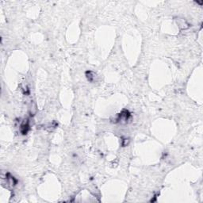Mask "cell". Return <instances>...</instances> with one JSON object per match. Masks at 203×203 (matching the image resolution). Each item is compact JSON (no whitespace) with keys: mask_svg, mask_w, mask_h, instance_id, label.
<instances>
[{"mask_svg":"<svg viewBox=\"0 0 203 203\" xmlns=\"http://www.w3.org/2000/svg\"><path fill=\"white\" fill-rule=\"evenodd\" d=\"M87 78L90 82H93L95 79V74L93 72H86Z\"/></svg>","mask_w":203,"mask_h":203,"instance_id":"cell-3","label":"cell"},{"mask_svg":"<svg viewBox=\"0 0 203 203\" xmlns=\"http://www.w3.org/2000/svg\"><path fill=\"white\" fill-rule=\"evenodd\" d=\"M129 117H130V114L128 110H123L118 116V121L121 123H126Z\"/></svg>","mask_w":203,"mask_h":203,"instance_id":"cell-1","label":"cell"},{"mask_svg":"<svg viewBox=\"0 0 203 203\" xmlns=\"http://www.w3.org/2000/svg\"><path fill=\"white\" fill-rule=\"evenodd\" d=\"M7 183L11 187H15L18 183V180L14 177L11 176L10 174H7Z\"/></svg>","mask_w":203,"mask_h":203,"instance_id":"cell-2","label":"cell"}]
</instances>
